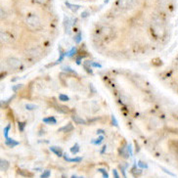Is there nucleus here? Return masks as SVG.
<instances>
[{
	"instance_id": "1",
	"label": "nucleus",
	"mask_w": 178,
	"mask_h": 178,
	"mask_svg": "<svg viewBox=\"0 0 178 178\" xmlns=\"http://www.w3.org/2000/svg\"><path fill=\"white\" fill-rule=\"evenodd\" d=\"M152 30L154 34L157 37H163L166 34L165 26L162 23L160 19H154L152 21Z\"/></svg>"
},
{
	"instance_id": "2",
	"label": "nucleus",
	"mask_w": 178,
	"mask_h": 178,
	"mask_svg": "<svg viewBox=\"0 0 178 178\" xmlns=\"http://www.w3.org/2000/svg\"><path fill=\"white\" fill-rule=\"evenodd\" d=\"M26 24L30 30H37L39 29L41 23H40V19L37 16L30 15L26 18Z\"/></svg>"
},
{
	"instance_id": "3",
	"label": "nucleus",
	"mask_w": 178,
	"mask_h": 178,
	"mask_svg": "<svg viewBox=\"0 0 178 178\" xmlns=\"http://www.w3.org/2000/svg\"><path fill=\"white\" fill-rule=\"evenodd\" d=\"M135 4V0H118L116 5L123 10H129Z\"/></svg>"
},
{
	"instance_id": "4",
	"label": "nucleus",
	"mask_w": 178,
	"mask_h": 178,
	"mask_svg": "<svg viewBox=\"0 0 178 178\" xmlns=\"http://www.w3.org/2000/svg\"><path fill=\"white\" fill-rule=\"evenodd\" d=\"M6 65L10 69H18L22 66V62H21L20 59L15 58V57H11V58H8L6 60Z\"/></svg>"
},
{
	"instance_id": "5",
	"label": "nucleus",
	"mask_w": 178,
	"mask_h": 178,
	"mask_svg": "<svg viewBox=\"0 0 178 178\" xmlns=\"http://www.w3.org/2000/svg\"><path fill=\"white\" fill-rule=\"evenodd\" d=\"M150 124H151L152 127L158 128V127H160V126L162 125V123L160 121V119H158L156 118H153V119H150Z\"/></svg>"
},
{
	"instance_id": "6",
	"label": "nucleus",
	"mask_w": 178,
	"mask_h": 178,
	"mask_svg": "<svg viewBox=\"0 0 178 178\" xmlns=\"http://www.w3.org/2000/svg\"><path fill=\"white\" fill-rule=\"evenodd\" d=\"M11 35L7 34V32L5 31H1V40L2 42H4V43H8V42L11 41Z\"/></svg>"
},
{
	"instance_id": "7",
	"label": "nucleus",
	"mask_w": 178,
	"mask_h": 178,
	"mask_svg": "<svg viewBox=\"0 0 178 178\" xmlns=\"http://www.w3.org/2000/svg\"><path fill=\"white\" fill-rule=\"evenodd\" d=\"M27 54H29L30 56H31V57H37V56H39L41 54V49L39 48H34V49H31L30 50L29 52H27Z\"/></svg>"
},
{
	"instance_id": "8",
	"label": "nucleus",
	"mask_w": 178,
	"mask_h": 178,
	"mask_svg": "<svg viewBox=\"0 0 178 178\" xmlns=\"http://www.w3.org/2000/svg\"><path fill=\"white\" fill-rule=\"evenodd\" d=\"M119 101L121 102V104H123L125 106H127L130 104V100H129V98L127 96H125L123 94H120L119 95Z\"/></svg>"
},
{
	"instance_id": "9",
	"label": "nucleus",
	"mask_w": 178,
	"mask_h": 178,
	"mask_svg": "<svg viewBox=\"0 0 178 178\" xmlns=\"http://www.w3.org/2000/svg\"><path fill=\"white\" fill-rule=\"evenodd\" d=\"M0 167H1V170H7L9 167V162L5 160H1L0 161Z\"/></svg>"
},
{
	"instance_id": "10",
	"label": "nucleus",
	"mask_w": 178,
	"mask_h": 178,
	"mask_svg": "<svg viewBox=\"0 0 178 178\" xmlns=\"http://www.w3.org/2000/svg\"><path fill=\"white\" fill-rule=\"evenodd\" d=\"M64 25H65V31H66V34H69V27H71V26H69V21L68 17H65Z\"/></svg>"
},
{
	"instance_id": "11",
	"label": "nucleus",
	"mask_w": 178,
	"mask_h": 178,
	"mask_svg": "<svg viewBox=\"0 0 178 178\" xmlns=\"http://www.w3.org/2000/svg\"><path fill=\"white\" fill-rule=\"evenodd\" d=\"M73 120L74 121V123H80V124H84V123H85V120L82 119L81 118H79V116H77V115L73 116Z\"/></svg>"
},
{
	"instance_id": "12",
	"label": "nucleus",
	"mask_w": 178,
	"mask_h": 178,
	"mask_svg": "<svg viewBox=\"0 0 178 178\" xmlns=\"http://www.w3.org/2000/svg\"><path fill=\"white\" fill-rule=\"evenodd\" d=\"M43 121H44V123H50V124H55L56 123H57V120H56V119L53 118V116H50V118L44 119Z\"/></svg>"
},
{
	"instance_id": "13",
	"label": "nucleus",
	"mask_w": 178,
	"mask_h": 178,
	"mask_svg": "<svg viewBox=\"0 0 178 178\" xmlns=\"http://www.w3.org/2000/svg\"><path fill=\"white\" fill-rule=\"evenodd\" d=\"M73 124L72 123H68L66 126H64V127H62L60 130L61 131H66V132H69V131H71V130H73Z\"/></svg>"
},
{
	"instance_id": "14",
	"label": "nucleus",
	"mask_w": 178,
	"mask_h": 178,
	"mask_svg": "<svg viewBox=\"0 0 178 178\" xmlns=\"http://www.w3.org/2000/svg\"><path fill=\"white\" fill-rule=\"evenodd\" d=\"M56 109H57L60 113H68V112H69V109L66 106H59V105H57V106H56Z\"/></svg>"
},
{
	"instance_id": "15",
	"label": "nucleus",
	"mask_w": 178,
	"mask_h": 178,
	"mask_svg": "<svg viewBox=\"0 0 178 178\" xmlns=\"http://www.w3.org/2000/svg\"><path fill=\"white\" fill-rule=\"evenodd\" d=\"M67 6L71 9V10H73V12H77L79 8H80V6L79 5H73V4H69V3H67Z\"/></svg>"
},
{
	"instance_id": "16",
	"label": "nucleus",
	"mask_w": 178,
	"mask_h": 178,
	"mask_svg": "<svg viewBox=\"0 0 178 178\" xmlns=\"http://www.w3.org/2000/svg\"><path fill=\"white\" fill-rule=\"evenodd\" d=\"M71 151H72L73 154H77V153H78V151H79V146H78V145H74V146L71 149Z\"/></svg>"
},
{
	"instance_id": "17",
	"label": "nucleus",
	"mask_w": 178,
	"mask_h": 178,
	"mask_svg": "<svg viewBox=\"0 0 178 178\" xmlns=\"http://www.w3.org/2000/svg\"><path fill=\"white\" fill-rule=\"evenodd\" d=\"M51 151H54L55 153H56V155H58V156H62V152H61V150L59 149V148H51Z\"/></svg>"
},
{
	"instance_id": "18",
	"label": "nucleus",
	"mask_w": 178,
	"mask_h": 178,
	"mask_svg": "<svg viewBox=\"0 0 178 178\" xmlns=\"http://www.w3.org/2000/svg\"><path fill=\"white\" fill-rule=\"evenodd\" d=\"M60 100L61 101H69V97L67 96V95H60Z\"/></svg>"
},
{
	"instance_id": "19",
	"label": "nucleus",
	"mask_w": 178,
	"mask_h": 178,
	"mask_svg": "<svg viewBox=\"0 0 178 178\" xmlns=\"http://www.w3.org/2000/svg\"><path fill=\"white\" fill-rule=\"evenodd\" d=\"M34 1L36 2V3H38V4H46L48 0H34Z\"/></svg>"
},
{
	"instance_id": "20",
	"label": "nucleus",
	"mask_w": 178,
	"mask_h": 178,
	"mask_svg": "<svg viewBox=\"0 0 178 178\" xmlns=\"http://www.w3.org/2000/svg\"><path fill=\"white\" fill-rule=\"evenodd\" d=\"M10 127H11V125L9 124L7 127L5 128V130H4V135H5V137H7V133H8V131H9V129H10Z\"/></svg>"
},
{
	"instance_id": "21",
	"label": "nucleus",
	"mask_w": 178,
	"mask_h": 178,
	"mask_svg": "<svg viewBox=\"0 0 178 178\" xmlns=\"http://www.w3.org/2000/svg\"><path fill=\"white\" fill-rule=\"evenodd\" d=\"M26 108H27V110H34V109H35L36 107L34 105H27Z\"/></svg>"
},
{
	"instance_id": "22",
	"label": "nucleus",
	"mask_w": 178,
	"mask_h": 178,
	"mask_svg": "<svg viewBox=\"0 0 178 178\" xmlns=\"http://www.w3.org/2000/svg\"><path fill=\"white\" fill-rule=\"evenodd\" d=\"M134 169L135 170H133V174H135V175H140V174H141V170H136V168H135L134 167Z\"/></svg>"
},
{
	"instance_id": "23",
	"label": "nucleus",
	"mask_w": 178,
	"mask_h": 178,
	"mask_svg": "<svg viewBox=\"0 0 178 178\" xmlns=\"http://www.w3.org/2000/svg\"><path fill=\"white\" fill-rule=\"evenodd\" d=\"M7 144H11L12 146H16V145H17L18 143H17V142H15V141H13V140H11V139H10V141H9V140H8Z\"/></svg>"
},
{
	"instance_id": "24",
	"label": "nucleus",
	"mask_w": 178,
	"mask_h": 178,
	"mask_svg": "<svg viewBox=\"0 0 178 178\" xmlns=\"http://www.w3.org/2000/svg\"><path fill=\"white\" fill-rule=\"evenodd\" d=\"M49 175H50V171H46V172H44L43 174L41 175V177H47Z\"/></svg>"
},
{
	"instance_id": "25",
	"label": "nucleus",
	"mask_w": 178,
	"mask_h": 178,
	"mask_svg": "<svg viewBox=\"0 0 178 178\" xmlns=\"http://www.w3.org/2000/svg\"><path fill=\"white\" fill-rule=\"evenodd\" d=\"M99 171H101V172L103 173V175H105V177H108V176H109V175H108V173H107L105 170H103L102 168H100V169H99Z\"/></svg>"
},
{
	"instance_id": "26",
	"label": "nucleus",
	"mask_w": 178,
	"mask_h": 178,
	"mask_svg": "<svg viewBox=\"0 0 178 178\" xmlns=\"http://www.w3.org/2000/svg\"><path fill=\"white\" fill-rule=\"evenodd\" d=\"M103 139H104V137H103V136L99 137V139H98L97 141H95V144H100V143H101V141H102Z\"/></svg>"
},
{
	"instance_id": "27",
	"label": "nucleus",
	"mask_w": 178,
	"mask_h": 178,
	"mask_svg": "<svg viewBox=\"0 0 178 178\" xmlns=\"http://www.w3.org/2000/svg\"><path fill=\"white\" fill-rule=\"evenodd\" d=\"M80 40H81V35H80V34H78V35H77V37L76 38V41H77V43H78V42L80 41Z\"/></svg>"
},
{
	"instance_id": "28",
	"label": "nucleus",
	"mask_w": 178,
	"mask_h": 178,
	"mask_svg": "<svg viewBox=\"0 0 178 178\" xmlns=\"http://www.w3.org/2000/svg\"><path fill=\"white\" fill-rule=\"evenodd\" d=\"M112 119H113V124H114L115 126H118V123H116V119H115V116H112Z\"/></svg>"
},
{
	"instance_id": "29",
	"label": "nucleus",
	"mask_w": 178,
	"mask_h": 178,
	"mask_svg": "<svg viewBox=\"0 0 178 178\" xmlns=\"http://www.w3.org/2000/svg\"><path fill=\"white\" fill-rule=\"evenodd\" d=\"M22 86H23V85H16V86H14V87H13V90H14V91H16V90H17V89H19V88H21Z\"/></svg>"
},
{
	"instance_id": "30",
	"label": "nucleus",
	"mask_w": 178,
	"mask_h": 178,
	"mask_svg": "<svg viewBox=\"0 0 178 178\" xmlns=\"http://www.w3.org/2000/svg\"><path fill=\"white\" fill-rule=\"evenodd\" d=\"M19 124H20V130L23 131V130H24V125H25L26 123H20Z\"/></svg>"
},
{
	"instance_id": "31",
	"label": "nucleus",
	"mask_w": 178,
	"mask_h": 178,
	"mask_svg": "<svg viewBox=\"0 0 178 178\" xmlns=\"http://www.w3.org/2000/svg\"><path fill=\"white\" fill-rule=\"evenodd\" d=\"M139 166H141V167H147V166L145 165L144 162H139Z\"/></svg>"
},
{
	"instance_id": "32",
	"label": "nucleus",
	"mask_w": 178,
	"mask_h": 178,
	"mask_svg": "<svg viewBox=\"0 0 178 178\" xmlns=\"http://www.w3.org/2000/svg\"><path fill=\"white\" fill-rule=\"evenodd\" d=\"M87 15H88V13H87V12H83V14L81 15V17H82V18H85Z\"/></svg>"
},
{
	"instance_id": "33",
	"label": "nucleus",
	"mask_w": 178,
	"mask_h": 178,
	"mask_svg": "<svg viewBox=\"0 0 178 178\" xmlns=\"http://www.w3.org/2000/svg\"><path fill=\"white\" fill-rule=\"evenodd\" d=\"M93 66H94V67H98V68H101V65H99V64H96V63H93Z\"/></svg>"
},
{
	"instance_id": "34",
	"label": "nucleus",
	"mask_w": 178,
	"mask_h": 178,
	"mask_svg": "<svg viewBox=\"0 0 178 178\" xmlns=\"http://www.w3.org/2000/svg\"><path fill=\"white\" fill-rule=\"evenodd\" d=\"M114 174H115V176H116V178H118V177H119V174H118V172H116V170H114Z\"/></svg>"
}]
</instances>
